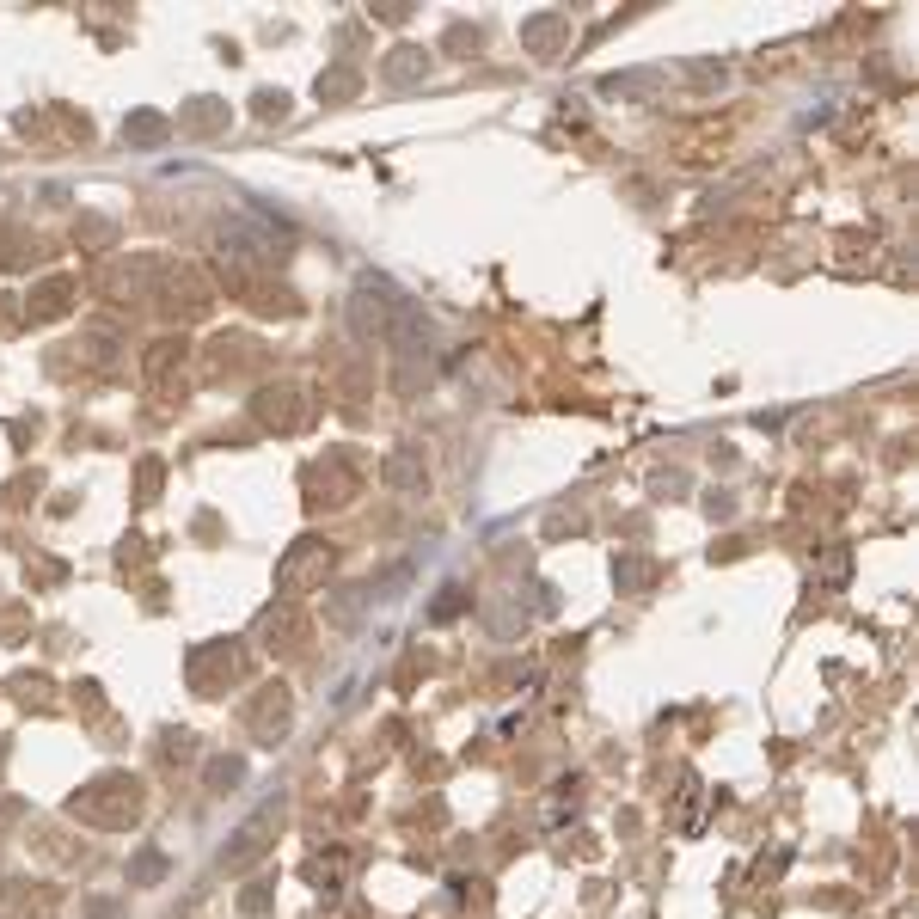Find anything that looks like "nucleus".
Returning <instances> with one entry per match:
<instances>
[{
	"instance_id": "nucleus-9",
	"label": "nucleus",
	"mask_w": 919,
	"mask_h": 919,
	"mask_svg": "<svg viewBox=\"0 0 919 919\" xmlns=\"http://www.w3.org/2000/svg\"><path fill=\"white\" fill-rule=\"evenodd\" d=\"M613 576H619V589H644V582L656 576V564H650V558H619Z\"/></svg>"
},
{
	"instance_id": "nucleus-1",
	"label": "nucleus",
	"mask_w": 919,
	"mask_h": 919,
	"mask_svg": "<svg viewBox=\"0 0 919 919\" xmlns=\"http://www.w3.org/2000/svg\"><path fill=\"white\" fill-rule=\"evenodd\" d=\"M387 337H392V387H399V392H417V387H423V374L435 368V331H429L423 306H417V301H399Z\"/></svg>"
},
{
	"instance_id": "nucleus-3",
	"label": "nucleus",
	"mask_w": 919,
	"mask_h": 919,
	"mask_svg": "<svg viewBox=\"0 0 919 919\" xmlns=\"http://www.w3.org/2000/svg\"><path fill=\"white\" fill-rule=\"evenodd\" d=\"M276 816H283V803H264V809H258V816H251V821L240 828V846H233V852H227L221 864H233V871H240V864H251V858L264 852V834L276 828Z\"/></svg>"
},
{
	"instance_id": "nucleus-16",
	"label": "nucleus",
	"mask_w": 919,
	"mask_h": 919,
	"mask_svg": "<svg viewBox=\"0 0 919 919\" xmlns=\"http://www.w3.org/2000/svg\"><path fill=\"white\" fill-rule=\"evenodd\" d=\"M846 571H852V551H846V546H839V551H828V558H821V576H828V582H839V576H846Z\"/></svg>"
},
{
	"instance_id": "nucleus-12",
	"label": "nucleus",
	"mask_w": 919,
	"mask_h": 919,
	"mask_svg": "<svg viewBox=\"0 0 919 919\" xmlns=\"http://www.w3.org/2000/svg\"><path fill=\"white\" fill-rule=\"evenodd\" d=\"M240 778H245V766H240V760H215V766H208V785H215V791L240 785Z\"/></svg>"
},
{
	"instance_id": "nucleus-7",
	"label": "nucleus",
	"mask_w": 919,
	"mask_h": 919,
	"mask_svg": "<svg viewBox=\"0 0 919 919\" xmlns=\"http://www.w3.org/2000/svg\"><path fill=\"white\" fill-rule=\"evenodd\" d=\"M288 717H294L288 693H283V687H270V699L258 705V735H264V748H276V735L288 730Z\"/></svg>"
},
{
	"instance_id": "nucleus-8",
	"label": "nucleus",
	"mask_w": 919,
	"mask_h": 919,
	"mask_svg": "<svg viewBox=\"0 0 919 919\" xmlns=\"http://www.w3.org/2000/svg\"><path fill=\"white\" fill-rule=\"evenodd\" d=\"M521 37H528V49H540V56H546L558 37H571V13H540V19L521 25Z\"/></svg>"
},
{
	"instance_id": "nucleus-15",
	"label": "nucleus",
	"mask_w": 919,
	"mask_h": 919,
	"mask_svg": "<svg viewBox=\"0 0 919 919\" xmlns=\"http://www.w3.org/2000/svg\"><path fill=\"white\" fill-rule=\"evenodd\" d=\"M650 86H656V74H613L607 92H650Z\"/></svg>"
},
{
	"instance_id": "nucleus-10",
	"label": "nucleus",
	"mask_w": 919,
	"mask_h": 919,
	"mask_svg": "<svg viewBox=\"0 0 919 919\" xmlns=\"http://www.w3.org/2000/svg\"><path fill=\"white\" fill-rule=\"evenodd\" d=\"M460 613H466V589H442V601L429 607V619H435V625H448V619H460Z\"/></svg>"
},
{
	"instance_id": "nucleus-11",
	"label": "nucleus",
	"mask_w": 919,
	"mask_h": 919,
	"mask_svg": "<svg viewBox=\"0 0 919 919\" xmlns=\"http://www.w3.org/2000/svg\"><path fill=\"white\" fill-rule=\"evenodd\" d=\"M349 92H356V74H344V68H337V74H319V99H349Z\"/></svg>"
},
{
	"instance_id": "nucleus-4",
	"label": "nucleus",
	"mask_w": 919,
	"mask_h": 919,
	"mask_svg": "<svg viewBox=\"0 0 919 919\" xmlns=\"http://www.w3.org/2000/svg\"><path fill=\"white\" fill-rule=\"evenodd\" d=\"M331 564V546H319V540H301V546L283 558V589H301L306 576H319Z\"/></svg>"
},
{
	"instance_id": "nucleus-13",
	"label": "nucleus",
	"mask_w": 919,
	"mask_h": 919,
	"mask_svg": "<svg viewBox=\"0 0 919 919\" xmlns=\"http://www.w3.org/2000/svg\"><path fill=\"white\" fill-rule=\"evenodd\" d=\"M258 117H264V123H283V117H288V92H258Z\"/></svg>"
},
{
	"instance_id": "nucleus-14",
	"label": "nucleus",
	"mask_w": 919,
	"mask_h": 919,
	"mask_svg": "<svg viewBox=\"0 0 919 919\" xmlns=\"http://www.w3.org/2000/svg\"><path fill=\"white\" fill-rule=\"evenodd\" d=\"M123 135H135V142H160L166 123H160V117H129V129H123Z\"/></svg>"
},
{
	"instance_id": "nucleus-6",
	"label": "nucleus",
	"mask_w": 919,
	"mask_h": 919,
	"mask_svg": "<svg viewBox=\"0 0 919 919\" xmlns=\"http://www.w3.org/2000/svg\"><path fill=\"white\" fill-rule=\"evenodd\" d=\"M380 478H387L392 490H417L423 485V448H399L387 466H380Z\"/></svg>"
},
{
	"instance_id": "nucleus-2",
	"label": "nucleus",
	"mask_w": 919,
	"mask_h": 919,
	"mask_svg": "<svg viewBox=\"0 0 919 919\" xmlns=\"http://www.w3.org/2000/svg\"><path fill=\"white\" fill-rule=\"evenodd\" d=\"M399 288L387 283V276H362L356 283V294H349V331L362 337V344H374V337H387V326H392V313H399Z\"/></svg>"
},
{
	"instance_id": "nucleus-5",
	"label": "nucleus",
	"mask_w": 919,
	"mask_h": 919,
	"mask_svg": "<svg viewBox=\"0 0 919 919\" xmlns=\"http://www.w3.org/2000/svg\"><path fill=\"white\" fill-rule=\"evenodd\" d=\"M380 74H387L392 86H417L429 74V49H417V43H399L387 61H380Z\"/></svg>"
},
{
	"instance_id": "nucleus-17",
	"label": "nucleus",
	"mask_w": 919,
	"mask_h": 919,
	"mask_svg": "<svg viewBox=\"0 0 919 919\" xmlns=\"http://www.w3.org/2000/svg\"><path fill=\"white\" fill-rule=\"evenodd\" d=\"M160 871H166V864H160V852H147V858H135V877H142V882H154V877H160Z\"/></svg>"
}]
</instances>
